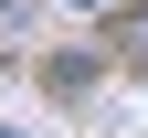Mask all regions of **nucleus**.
Instances as JSON below:
<instances>
[{"label": "nucleus", "mask_w": 148, "mask_h": 138, "mask_svg": "<svg viewBox=\"0 0 148 138\" xmlns=\"http://www.w3.org/2000/svg\"><path fill=\"white\" fill-rule=\"evenodd\" d=\"M0 138H11V128H0Z\"/></svg>", "instance_id": "obj_3"}, {"label": "nucleus", "mask_w": 148, "mask_h": 138, "mask_svg": "<svg viewBox=\"0 0 148 138\" xmlns=\"http://www.w3.org/2000/svg\"><path fill=\"white\" fill-rule=\"evenodd\" d=\"M0 11H11V0H0Z\"/></svg>", "instance_id": "obj_2"}, {"label": "nucleus", "mask_w": 148, "mask_h": 138, "mask_svg": "<svg viewBox=\"0 0 148 138\" xmlns=\"http://www.w3.org/2000/svg\"><path fill=\"white\" fill-rule=\"evenodd\" d=\"M74 11H106V0H74Z\"/></svg>", "instance_id": "obj_1"}]
</instances>
